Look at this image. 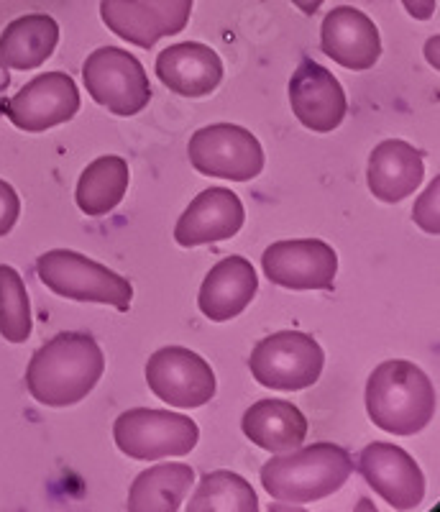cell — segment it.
I'll use <instances>...</instances> for the list:
<instances>
[{"label": "cell", "mask_w": 440, "mask_h": 512, "mask_svg": "<svg viewBox=\"0 0 440 512\" xmlns=\"http://www.w3.org/2000/svg\"><path fill=\"white\" fill-rule=\"evenodd\" d=\"M320 49L346 70H371L382 57V36L377 24L354 6H338L323 18Z\"/></svg>", "instance_id": "9a60e30c"}, {"label": "cell", "mask_w": 440, "mask_h": 512, "mask_svg": "<svg viewBox=\"0 0 440 512\" xmlns=\"http://www.w3.org/2000/svg\"><path fill=\"white\" fill-rule=\"evenodd\" d=\"M256 292H259V277H256L254 264L244 256H226L203 280L197 305L208 320L226 323L249 308Z\"/></svg>", "instance_id": "e0dca14e"}, {"label": "cell", "mask_w": 440, "mask_h": 512, "mask_svg": "<svg viewBox=\"0 0 440 512\" xmlns=\"http://www.w3.org/2000/svg\"><path fill=\"white\" fill-rule=\"evenodd\" d=\"M128 190V164L121 157H100L85 167L75 190L77 208L90 218L108 216Z\"/></svg>", "instance_id": "7402d4cb"}, {"label": "cell", "mask_w": 440, "mask_h": 512, "mask_svg": "<svg viewBox=\"0 0 440 512\" xmlns=\"http://www.w3.org/2000/svg\"><path fill=\"white\" fill-rule=\"evenodd\" d=\"M325 367V351L302 331H279L254 346L249 369L256 382L269 390L297 392L313 387Z\"/></svg>", "instance_id": "5b68a950"}, {"label": "cell", "mask_w": 440, "mask_h": 512, "mask_svg": "<svg viewBox=\"0 0 440 512\" xmlns=\"http://www.w3.org/2000/svg\"><path fill=\"white\" fill-rule=\"evenodd\" d=\"M241 431L264 451H295L307 438V418L287 400H259L241 418Z\"/></svg>", "instance_id": "d6986e66"}, {"label": "cell", "mask_w": 440, "mask_h": 512, "mask_svg": "<svg viewBox=\"0 0 440 512\" xmlns=\"http://www.w3.org/2000/svg\"><path fill=\"white\" fill-rule=\"evenodd\" d=\"M18 216H21V200L13 185L6 180H0V236H8L16 226Z\"/></svg>", "instance_id": "83f0119b"}, {"label": "cell", "mask_w": 440, "mask_h": 512, "mask_svg": "<svg viewBox=\"0 0 440 512\" xmlns=\"http://www.w3.org/2000/svg\"><path fill=\"white\" fill-rule=\"evenodd\" d=\"M82 80L95 103L121 118L136 116L151 100V85L144 64L126 49H95L82 64Z\"/></svg>", "instance_id": "52a82bcc"}, {"label": "cell", "mask_w": 440, "mask_h": 512, "mask_svg": "<svg viewBox=\"0 0 440 512\" xmlns=\"http://www.w3.org/2000/svg\"><path fill=\"white\" fill-rule=\"evenodd\" d=\"M425 157L415 146L400 139H387L371 152L366 182L371 195L382 203H402L423 185Z\"/></svg>", "instance_id": "ac0fdd59"}, {"label": "cell", "mask_w": 440, "mask_h": 512, "mask_svg": "<svg viewBox=\"0 0 440 512\" xmlns=\"http://www.w3.org/2000/svg\"><path fill=\"white\" fill-rule=\"evenodd\" d=\"M354 472V459L336 443L284 451L261 466V487L277 502L307 505L330 497Z\"/></svg>", "instance_id": "3957f363"}, {"label": "cell", "mask_w": 440, "mask_h": 512, "mask_svg": "<svg viewBox=\"0 0 440 512\" xmlns=\"http://www.w3.org/2000/svg\"><path fill=\"white\" fill-rule=\"evenodd\" d=\"M59 44V24L47 13H29L3 29L0 34V62L8 70L29 72L41 67Z\"/></svg>", "instance_id": "ffe728a7"}, {"label": "cell", "mask_w": 440, "mask_h": 512, "mask_svg": "<svg viewBox=\"0 0 440 512\" xmlns=\"http://www.w3.org/2000/svg\"><path fill=\"white\" fill-rule=\"evenodd\" d=\"M8 85H11V75H8L6 64L0 62V93H3V90H8Z\"/></svg>", "instance_id": "4dcf8cb0"}, {"label": "cell", "mask_w": 440, "mask_h": 512, "mask_svg": "<svg viewBox=\"0 0 440 512\" xmlns=\"http://www.w3.org/2000/svg\"><path fill=\"white\" fill-rule=\"evenodd\" d=\"M292 3H295V6L300 8V11L305 13V16H315V13L320 11V6H323L325 0H292Z\"/></svg>", "instance_id": "f546056e"}, {"label": "cell", "mask_w": 440, "mask_h": 512, "mask_svg": "<svg viewBox=\"0 0 440 512\" xmlns=\"http://www.w3.org/2000/svg\"><path fill=\"white\" fill-rule=\"evenodd\" d=\"M359 474L394 510H415L425 497V474L405 448L369 443L359 454Z\"/></svg>", "instance_id": "7c38bea8"}, {"label": "cell", "mask_w": 440, "mask_h": 512, "mask_svg": "<svg viewBox=\"0 0 440 512\" xmlns=\"http://www.w3.org/2000/svg\"><path fill=\"white\" fill-rule=\"evenodd\" d=\"M39 280L64 300L100 303L126 313L134 300V285L105 264L70 249H52L36 262Z\"/></svg>", "instance_id": "277c9868"}, {"label": "cell", "mask_w": 440, "mask_h": 512, "mask_svg": "<svg viewBox=\"0 0 440 512\" xmlns=\"http://www.w3.org/2000/svg\"><path fill=\"white\" fill-rule=\"evenodd\" d=\"M261 269L269 282L287 290H333L338 256L320 239L277 241L261 256Z\"/></svg>", "instance_id": "8fae6325"}, {"label": "cell", "mask_w": 440, "mask_h": 512, "mask_svg": "<svg viewBox=\"0 0 440 512\" xmlns=\"http://www.w3.org/2000/svg\"><path fill=\"white\" fill-rule=\"evenodd\" d=\"M80 111V90L67 72H44L3 103V113L26 134H41L72 121Z\"/></svg>", "instance_id": "30bf717a"}, {"label": "cell", "mask_w": 440, "mask_h": 512, "mask_svg": "<svg viewBox=\"0 0 440 512\" xmlns=\"http://www.w3.org/2000/svg\"><path fill=\"white\" fill-rule=\"evenodd\" d=\"M195 0H139L141 11L162 36L185 31Z\"/></svg>", "instance_id": "484cf974"}, {"label": "cell", "mask_w": 440, "mask_h": 512, "mask_svg": "<svg viewBox=\"0 0 440 512\" xmlns=\"http://www.w3.org/2000/svg\"><path fill=\"white\" fill-rule=\"evenodd\" d=\"M113 441L136 461H159L187 456L200 441V428L192 418L169 410L134 408L118 415Z\"/></svg>", "instance_id": "8992f818"}, {"label": "cell", "mask_w": 440, "mask_h": 512, "mask_svg": "<svg viewBox=\"0 0 440 512\" xmlns=\"http://www.w3.org/2000/svg\"><path fill=\"white\" fill-rule=\"evenodd\" d=\"M412 216H415V223L423 231L433 233V236L438 233V180L430 182L428 192L417 198Z\"/></svg>", "instance_id": "4316f807"}, {"label": "cell", "mask_w": 440, "mask_h": 512, "mask_svg": "<svg viewBox=\"0 0 440 512\" xmlns=\"http://www.w3.org/2000/svg\"><path fill=\"white\" fill-rule=\"evenodd\" d=\"M105 372L100 344L87 333H59L41 346L26 369V387L47 408H70L95 390Z\"/></svg>", "instance_id": "6da1fadb"}, {"label": "cell", "mask_w": 440, "mask_h": 512, "mask_svg": "<svg viewBox=\"0 0 440 512\" xmlns=\"http://www.w3.org/2000/svg\"><path fill=\"white\" fill-rule=\"evenodd\" d=\"M195 484V472L187 464H157L141 472L128 492L131 512H177Z\"/></svg>", "instance_id": "44dd1931"}, {"label": "cell", "mask_w": 440, "mask_h": 512, "mask_svg": "<svg viewBox=\"0 0 440 512\" xmlns=\"http://www.w3.org/2000/svg\"><path fill=\"white\" fill-rule=\"evenodd\" d=\"M154 70L164 88L182 98H205L223 82L218 52L197 41H182L159 52Z\"/></svg>", "instance_id": "2e32d148"}, {"label": "cell", "mask_w": 440, "mask_h": 512, "mask_svg": "<svg viewBox=\"0 0 440 512\" xmlns=\"http://www.w3.org/2000/svg\"><path fill=\"white\" fill-rule=\"evenodd\" d=\"M402 6H405L407 13H410L412 18H417V21H428L435 13V0H402Z\"/></svg>", "instance_id": "f1b7e54d"}, {"label": "cell", "mask_w": 440, "mask_h": 512, "mask_svg": "<svg viewBox=\"0 0 440 512\" xmlns=\"http://www.w3.org/2000/svg\"><path fill=\"white\" fill-rule=\"evenodd\" d=\"M366 413L392 436H415L433 420V382L412 361H382L366 382Z\"/></svg>", "instance_id": "7a4b0ae2"}, {"label": "cell", "mask_w": 440, "mask_h": 512, "mask_svg": "<svg viewBox=\"0 0 440 512\" xmlns=\"http://www.w3.org/2000/svg\"><path fill=\"white\" fill-rule=\"evenodd\" d=\"M246 223L241 198L228 187H208L187 205L174 226V241L185 249L233 239Z\"/></svg>", "instance_id": "5bb4252c"}, {"label": "cell", "mask_w": 440, "mask_h": 512, "mask_svg": "<svg viewBox=\"0 0 440 512\" xmlns=\"http://www.w3.org/2000/svg\"><path fill=\"white\" fill-rule=\"evenodd\" d=\"M149 390L174 408H203L215 397L218 382L208 361L185 346H164L146 361Z\"/></svg>", "instance_id": "9c48e42d"}, {"label": "cell", "mask_w": 440, "mask_h": 512, "mask_svg": "<svg viewBox=\"0 0 440 512\" xmlns=\"http://www.w3.org/2000/svg\"><path fill=\"white\" fill-rule=\"evenodd\" d=\"M34 331L31 300L21 274L0 264V336L11 344H24Z\"/></svg>", "instance_id": "cb8c5ba5"}, {"label": "cell", "mask_w": 440, "mask_h": 512, "mask_svg": "<svg viewBox=\"0 0 440 512\" xmlns=\"http://www.w3.org/2000/svg\"><path fill=\"white\" fill-rule=\"evenodd\" d=\"M190 164L205 177L249 182L264 169V149L249 128L213 123L192 134L187 144Z\"/></svg>", "instance_id": "ba28073f"}, {"label": "cell", "mask_w": 440, "mask_h": 512, "mask_svg": "<svg viewBox=\"0 0 440 512\" xmlns=\"http://www.w3.org/2000/svg\"><path fill=\"white\" fill-rule=\"evenodd\" d=\"M290 103L297 121L315 134H330L343 123L348 111L341 82L323 64L302 59L290 77Z\"/></svg>", "instance_id": "4fadbf2b"}, {"label": "cell", "mask_w": 440, "mask_h": 512, "mask_svg": "<svg viewBox=\"0 0 440 512\" xmlns=\"http://www.w3.org/2000/svg\"><path fill=\"white\" fill-rule=\"evenodd\" d=\"M100 16L113 34L141 49H154L162 39L141 11L139 0H100Z\"/></svg>", "instance_id": "d4e9b609"}, {"label": "cell", "mask_w": 440, "mask_h": 512, "mask_svg": "<svg viewBox=\"0 0 440 512\" xmlns=\"http://www.w3.org/2000/svg\"><path fill=\"white\" fill-rule=\"evenodd\" d=\"M190 512H256L259 497L254 487L236 472H210L200 479L197 492L187 502Z\"/></svg>", "instance_id": "603a6c76"}]
</instances>
